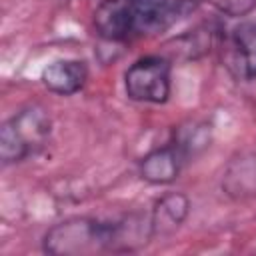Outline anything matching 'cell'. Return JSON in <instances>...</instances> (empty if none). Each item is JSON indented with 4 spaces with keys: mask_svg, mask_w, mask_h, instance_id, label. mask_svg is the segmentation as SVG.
<instances>
[{
    "mask_svg": "<svg viewBox=\"0 0 256 256\" xmlns=\"http://www.w3.org/2000/svg\"><path fill=\"white\" fill-rule=\"evenodd\" d=\"M232 52L236 74L256 80V24H242L232 32Z\"/></svg>",
    "mask_w": 256,
    "mask_h": 256,
    "instance_id": "7",
    "label": "cell"
},
{
    "mask_svg": "<svg viewBox=\"0 0 256 256\" xmlns=\"http://www.w3.org/2000/svg\"><path fill=\"white\" fill-rule=\"evenodd\" d=\"M188 198L182 196V194H168L164 196L156 208H154V214L150 218V224H152V234H168L172 232L174 228L180 226V222L186 218L188 214Z\"/></svg>",
    "mask_w": 256,
    "mask_h": 256,
    "instance_id": "8",
    "label": "cell"
},
{
    "mask_svg": "<svg viewBox=\"0 0 256 256\" xmlns=\"http://www.w3.org/2000/svg\"><path fill=\"white\" fill-rule=\"evenodd\" d=\"M212 6H216L220 12L228 14V16H242L248 14L254 6L256 0H208Z\"/></svg>",
    "mask_w": 256,
    "mask_h": 256,
    "instance_id": "10",
    "label": "cell"
},
{
    "mask_svg": "<svg viewBox=\"0 0 256 256\" xmlns=\"http://www.w3.org/2000/svg\"><path fill=\"white\" fill-rule=\"evenodd\" d=\"M180 170V154L174 146H164L152 150L142 158L140 174L150 184H168L178 176Z\"/></svg>",
    "mask_w": 256,
    "mask_h": 256,
    "instance_id": "6",
    "label": "cell"
},
{
    "mask_svg": "<svg viewBox=\"0 0 256 256\" xmlns=\"http://www.w3.org/2000/svg\"><path fill=\"white\" fill-rule=\"evenodd\" d=\"M52 120L50 114L38 106L30 104L16 112L8 122H4L0 132V158L4 164L22 162L28 156L44 148L50 138Z\"/></svg>",
    "mask_w": 256,
    "mask_h": 256,
    "instance_id": "3",
    "label": "cell"
},
{
    "mask_svg": "<svg viewBox=\"0 0 256 256\" xmlns=\"http://www.w3.org/2000/svg\"><path fill=\"white\" fill-rule=\"evenodd\" d=\"M88 78L86 64L80 60H58L44 68L42 82L44 86L60 96L76 94Z\"/></svg>",
    "mask_w": 256,
    "mask_h": 256,
    "instance_id": "5",
    "label": "cell"
},
{
    "mask_svg": "<svg viewBox=\"0 0 256 256\" xmlns=\"http://www.w3.org/2000/svg\"><path fill=\"white\" fill-rule=\"evenodd\" d=\"M224 186L232 196L256 194V158H244L232 164L226 174Z\"/></svg>",
    "mask_w": 256,
    "mask_h": 256,
    "instance_id": "9",
    "label": "cell"
},
{
    "mask_svg": "<svg viewBox=\"0 0 256 256\" xmlns=\"http://www.w3.org/2000/svg\"><path fill=\"white\" fill-rule=\"evenodd\" d=\"M152 226L142 222H100L94 218H70L48 230L44 250L58 256H86L102 252H128L144 244Z\"/></svg>",
    "mask_w": 256,
    "mask_h": 256,
    "instance_id": "1",
    "label": "cell"
},
{
    "mask_svg": "<svg viewBox=\"0 0 256 256\" xmlns=\"http://www.w3.org/2000/svg\"><path fill=\"white\" fill-rule=\"evenodd\" d=\"M102 2H112V0H102Z\"/></svg>",
    "mask_w": 256,
    "mask_h": 256,
    "instance_id": "11",
    "label": "cell"
},
{
    "mask_svg": "<svg viewBox=\"0 0 256 256\" xmlns=\"http://www.w3.org/2000/svg\"><path fill=\"white\" fill-rule=\"evenodd\" d=\"M126 94L136 102L162 104L170 96V64L160 56L136 60L124 76Z\"/></svg>",
    "mask_w": 256,
    "mask_h": 256,
    "instance_id": "4",
    "label": "cell"
},
{
    "mask_svg": "<svg viewBox=\"0 0 256 256\" xmlns=\"http://www.w3.org/2000/svg\"><path fill=\"white\" fill-rule=\"evenodd\" d=\"M190 6V0H112L102 2L94 24L106 40L152 36L176 24Z\"/></svg>",
    "mask_w": 256,
    "mask_h": 256,
    "instance_id": "2",
    "label": "cell"
}]
</instances>
